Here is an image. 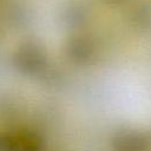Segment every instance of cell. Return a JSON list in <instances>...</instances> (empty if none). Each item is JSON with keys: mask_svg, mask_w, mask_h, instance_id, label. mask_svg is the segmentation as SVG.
<instances>
[{"mask_svg": "<svg viewBox=\"0 0 151 151\" xmlns=\"http://www.w3.org/2000/svg\"><path fill=\"white\" fill-rule=\"evenodd\" d=\"M12 64L18 73L31 78L42 77L50 68L47 51L39 41L33 39L22 41L15 48Z\"/></svg>", "mask_w": 151, "mask_h": 151, "instance_id": "1", "label": "cell"}, {"mask_svg": "<svg viewBox=\"0 0 151 151\" xmlns=\"http://www.w3.org/2000/svg\"><path fill=\"white\" fill-rule=\"evenodd\" d=\"M64 54L71 64L85 67L94 63L98 55V46L91 35L76 32L66 40Z\"/></svg>", "mask_w": 151, "mask_h": 151, "instance_id": "2", "label": "cell"}, {"mask_svg": "<svg viewBox=\"0 0 151 151\" xmlns=\"http://www.w3.org/2000/svg\"><path fill=\"white\" fill-rule=\"evenodd\" d=\"M112 151H151V138L137 130H123L111 138Z\"/></svg>", "mask_w": 151, "mask_h": 151, "instance_id": "3", "label": "cell"}, {"mask_svg": "<svg viewBox=\"0 0 151 151\" xmlns=\"http://www.w3.org/2000/svg\"><path fill=\"white\" fill-rule=\"evenodd\" d=\"M7 134V151H44V138L33 130L22 129Z\"/></svg>", "mask_w": 151, "mask_h": 151, "instance_id": "4", "label": "cell"}, {"mask_svg": "<svg viewBox=\"0 0 151 151\" xmlns=\"http://www.w3.org/2000/svg\"><path fill=\"white\" fill-rule=\"evenodd\" d=\"M90 19V11L86 5L79 2V1H72L66 4L60 13H59V20L61 25L71 31H79L83 28Z\"/></svg>", "mask_w": 151, "mask_h": 151, "instance_id": "5", "label": "cell"}, {"mask_svg": "<svg viewBox=\"0 0 151 151\" xmlns=\"http://www.w3.org/2000/svg\"><path fill=\"white\" fill-rule=\"evenodd\" d=\"M127 24L136 33H151V2L140 1L134 4L127 13Z\"/></svg>", "mask_w": 151, "mask_h": 151, "instance_id": "6", "label": "cell"}, {"mask_svg": "<svg viewBox=\"0 0 151 151\" xmlns=\"http://www.w3.org/2000/svg\"><path fill=\"white\" fill-rule=\"evenodd\" d=\"M28 15H29V13L22 4L13 2V4H11V6L7 11V17H8L9 24L14 25V26L25 25V22H27V20H28Z\"/></svg>", "mask_w": 151, "mask_h": 151, "instance_id": "7", "label": "cell"}, {"mask_svg": "<svg viewBox=\"0 0 151 151\" xmlns=\"http://www.w3.org/2000/svg\"><path fill=\"white\" fill-rule=\"evenodd\" d=\"M0 151H7V134L0 133Z\"/></svg>", "mask_w": 151, "mask_h": 151, "instance_id": "8", "label": "cell"}, {"mask_svg": "<svg viewBox=\"0 0 151 151\" xmlns=\"http://www.w3.org/2000/svg\"><path fill=\"white\" fill-rule=\"evenodd\" d=\"M104 1L107 4H111V5H119V4L125 2L126 0H104Z\"/></svg>", "mask_w": 151, "mask_h": 151, "instance_id": "9", "label": "cell"}, {"mask_svg": "<svg viewBox=\"0 0 151 151\" xmlns=\"http://www.w3.org/2000/svg\"><path fill=\"white\" fill-rule=\"evenodd\" d=\"M2 1H4V0H0V4H1V2H2Z\"/></svg>", "mask_w": 151, "mask_h": 151, "instance_id": "10", "label": "cell"}]
</instances>
